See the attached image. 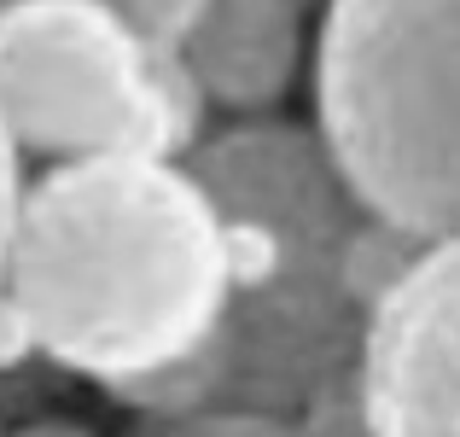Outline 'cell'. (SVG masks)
I'll use <instances>...</instances> for the list:
<instances>
[{
  "instance_id": "1",
  "label": "cell",
  "mask_w": 460,
  "mask_h": 437,
  "mask_svg": "<svg viewBox=\"0 0 460 437\" xmlns=\"http://www.w3.org/2000/svg\"><path fill=\"white\" fill-rule=\"evenodd\" d=\"M0 298L35 356L128 397L181 368L222 321V204L187 152L47 164L23 181Z\"/></svg>"
},
{
  "instance_id": "2",
  "label": "cell",
  "mask_w": 460,
  "mask_h": 437,
  "mask_svg": "<svg viewBox=\"0 0 460 437\" xmlns=\"http://www.w3.org/2000/svg\"><path fill=\"white\" fill-rule=\"evenodd\" d=\"M227 227V303L181 368L128 391L135 408H274L304 415L361 373L367 309L344 245L367 199L314 123L234 117L187 152Z\"/></svg>"
},
{
  "instance_id": "3",
  "label": "cell",
  "mask_w": 460,
  "mask_h": 437,
  "mask_svg": "<svg viewBox=\"0 0 460 437\" xmlns=\"http://www.w3.org/2000/svg\"><path fill=\"white\" fill-rule=\"evenodd\" d=\"M314 129L367 210L460 239V0H326Z\"/></svg>"
},
{
  "instance_id": "4",
  "label": "cell",
  "mask_w": 460,
  "mask_h": 437,
  "mask_svg": "<svg viewBox=\"0 0 460 437\" xmlns=\"http://www.w3.org/2000/svg\"><path fill=\"white\" fill-rule=\"evenodd\" d=\"M204 105L123 0H0V123L23 157L192 152Z\"/></svg>"
},
{
  "instance_id": "5",
  "label": "cell",
  "mask_w": 460,
  "mask_h": 437,
  "mask_svg": "<svg viewBox=\"0 0 460 437\" xmlns=\"http://www.w3.org/2000/svg\"><path fill=\"white\" fill-rule=\"evenodd\" d=\"M367 437H460V239H431L367 315Z\"/></svg>"
},
{
  "instance_id": "6",
  "label": "cell",
  "mask_w": 460,
  "mask_h": 437,
  "mask_svg": "<svg viewBox=\"0 0 460 437\" xmlns=\"http://www.w3.org/2000/svg\"><path fill=\"white\" fill-rule=\"evenodd\" d=\"M175 53L210 105L234 117L274 111L304 65V0H210Z\"/></svg>"
},
{
  "instance_id": "7",
  "label": "cell",
  "mask_w": 460,
  "mask_h": 437,
  "mask_svg": "<svg viewBox=\"0 0 460 437\" xmlns=\"http://www.w3.org/2000/svg\"><path fill=\"white\" fill-rule=\"evenodd\" d=\"M128 437H314L297 415L274 408H140V426Z\"/></svg>"
},
{
  "instance_id": "8",
  "label": "cell",
  "mask_w": 460,
  "mask_h": 437,
  "mask_svg": "<svg viewBox=\"0 0 460 437\" xmlns=\"http://www.w3.org/2000/svg\"><path fill=\"white\" fill-rule=\"evenodd\" d=\"M23 152L0 123V281H6V245H12V222H18V199H23Z\"/></svg>"
}]
</instances>
